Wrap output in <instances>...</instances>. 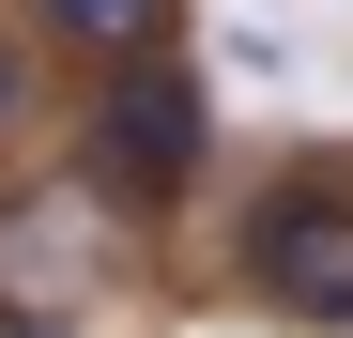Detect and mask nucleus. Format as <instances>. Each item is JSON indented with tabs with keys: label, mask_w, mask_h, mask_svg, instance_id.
<instances>
[{
	"label": "nucleus",
	"mask_w": 353,
	"mask_h": 338,
	"mask_svg": "<svg viewBox=\"0 0 353 338\" xmlns=\"http://www.w3.org/2000/svg\"><path fill=\"white\" fill-rule=\"evenodd\" d=\"M62 185H77L92 215H123V231L185 215V200L215 185V77L185 62V46H154V62H108V77L77 92Z\"/></svg>",
	"instance_id": "nucleus-1"
},
{
	"label": "nucleus",
	"mask_w": 353,
	"mask_h": 338,
	"mask_svg": "<svg viewBox=\"0 0 353 338\" xmlns=\"http://www.w3.org/2000/svg\"><path fill=\"white\" fill-rule=\"evenodd\" d=\"M230 292L292 338H353V154H276L230 200Z\"/></svg>",
	"instance_id": "nucleus-2"
},
{
	"label": "nucleus",
	"mask_w": 353,
	"mask_h": 338,
	"mask_svg": "<svg viewBox=\"0 0 353 338\" xmlns=\"http://www.w3.org/2000/svg\"><path fill=\"white\" fill-rule=\"evenodd\" d=\"M16 31L46 62H154V46H185V0H16Z\"/></svg>",
	"instance_id": "nucleus-3"
},
{
	"label": "nucleus",
	"mask_w": 353,
	"mask_h": 338,
	"mask_svg": "<svg viewBox=\"0 0 353 338\" xmlns=\"http://www.w3.org/2000/svg\"><path fill=\"white\" fill-rule=\"evenodd\" d=\"M31 92H46V46L0 16V154H16V123H31Z\"/></svg>",
	"instance_id": "nucleus-4"
},
{
	"label": "nucleus",
	"mask_w": 353,
	"mask_h": 338,
	"mask_svg": "<svg viewBox=\"0 0 353 338\" xmlns=\"http://www.w3.org/2000/svg\"><path fill=\"white\" fill-rule=\"evenodd\" d=\"M0 338H62V323H31V308H0Z\"/></svg>",
	"instance_id": "nucleus-5"
}]
</instances>
